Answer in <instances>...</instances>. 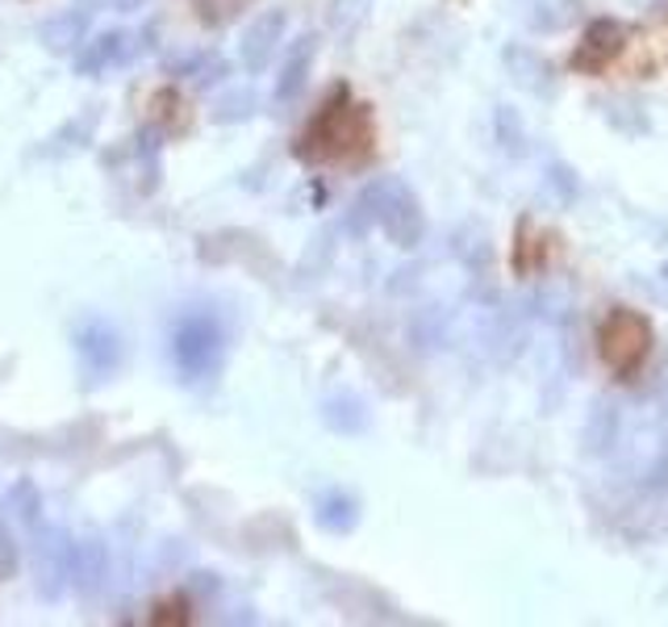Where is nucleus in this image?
<instances>
[{"label":"nucleus","instance_id":"nucleus-1","mask_svg":"<svg viewBox=\"0 0 668 627\" xmlns=\"http://www.w3.org/2000/svg\"><path fill=\"white\" fill-rule=\"evenodd\" d=\"M377 147V126L368 104L351 101L347 92H335L313 113V122L301 135V159L309 163H363Z\"/></svg>","mask_w":668,"mask_h":627},{"label":"nucleus","instance_id":"nucleus-2","mask_svg":"<svg viewBox=\"0 0 668 627\" xmlns=\"http://www.w3.org/2000/svg\"><path fill=\"white\" fill-rule=\"evenodd\" d=\"M594 344H598V360L615 381H639L651 351H656V331H651L648 314L631 310V306H615L598 322Z\"/></svg>","mask_w":668,"mask_h":627},{"label":"nucleus","instance_id":"nucleus-3","mask_svg":"<svg viewBox=\"0 0 668 627\" xmlns=\"http://www.w3.org/2000/svg\"><path fill=\"white\" fill-rule=\"evenodd\" d=\"M627 51H631V30H622L618 21H594L572 51V68L589 71V76H606L622 63Z\"/></svg>","mask_w":668,"mask_h":627},{"label":"nucleus","instance_id":"nucleus-4","mask_svg":"<svg viewBox=\"0 0 668 627\" xmlns=\"http://www.w3.org/2000/svg\"><path fill=\"white\" fill-rule=\"evenodd\" d=\"M551 251H556V239H551V235L522 227L518 230V247H515V268L518 272H539V268L548 263Z\"/></svg>","mask_w":668,"mask_h":627}]
</instances>
